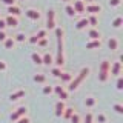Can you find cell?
Returning <instances> with one entry per match:
<instances>
[{"label": "cell", "instance_id": "obj_13", "mask_svg": "<svg viewBox=\"0 0 123 123\" xmlns=\"http://www.w3.org/2000/svg\"><path fill=\"white\" fill-rule=\"evenodd\" d=\"M100 46H102V42H100V40H91V42H88V43H86V48L88 49L100 48Z\"/></svg>", "mask_w": 123, "mask_h": 123}, {"label": "cell", "instance_id": "obj_24", "mask_svg": "<svg viewBox=\"0 0 123 123\" xmlns=\"http://www.w3.org/2000/svg\"><path fill=\"white\" fill-rule=\"evenodd\" d=\"M72 112H74V109H72V108H65V111H63V114H62V115H63L65 118H69L72 115Z\"/></svg>", "mask_w": 123, "mask_h": 123}, {"label": "cell", "instance_id": "obj_38", "mask_svg": "<svg viewBox=\"0 0 123 123\" xmlns=\"http://www.w3.org/2000/svg\"><path fill=\"white\" fill-rule=\"evenodd\" d=\"M122 3V0H109V5L111 6H118Z\"/></svg>", "mask_w": 123, "mask_h": 123}, {"label": "cell", "instance_id": "obj_34", "mask_svg": "<svg viewBox=\"0 0 123 123\" xmlns=\"http://www.w3.org/2000/svg\"><path fill=\"white\" fill-rule=\"evenodd\" d=\"M15 42H25V34H22V32H18L17 36H15V38H14Z\"/></svg>", "mask_w": 123, "mask_h": 123}, {"label": "cell", "instance_id": "obj_5", "mask_svg": "<svg viewBox=\"0 0 123 123\" xmlns=\"http://www.w3.org/2000/svg\"><path fill=\"white\" fill-rule=\"evenodd\" d=\"M109 74L112 75H120L122 74V62H114L112 66H109Z\"/></svg>", "mask_w": 123, "mask_h": 123}, {"label": "cell", "instance_id": "obj_15", "mask_svg": "<svg viewBox=\"0 0 123 123\" xmlns=\"http://www.w3.org/2000/svg\"><path fill=\"white\" fill-rule=\"evenodd\" d=\"M108 46H109V49H112V51H115V49H117V46H118V42H117V38L111 37L109 40H108Z\"/></svg>", "mask_w": 123, "mask_h": 123}, {"label": "cell", "instance_id": "obj_43", "mask_svg": "<svg viewBox=\"0 0 123 123\" xmlns=\"http://www.w3.org/2000/svg\"><path fill=\"white\" fill-rule=\"evenodd\" d=\"M6 69V63L5 62H0V71H5Z\"/></svg>", "mask_w": 123, "mask_h": 123}, {"label": "cell", "instance_id": "obj_22", "mask_svg": "<svg viewBox=\"0 0 123 123\" xmlns=\"http://www.w3.org/2000/svg\"><path fill=\"white\" fill-rule=\"evenodd\" d=\"M34 82H36V83H45L46 82V75H43V74H36V75H34Z\"/></svg>", "mask_w": 123, "mask_h": 123}, {"label": "cell", "instance_id": "obj_25", "mask_svg": "<svg viewBox=\"0 0 123 123\" xmlns=\"http://www.w3.org/2000/svg\"><path fill=\"white\" fill-rule=\"evenodd\" d=\"M88 23H89V25H92V26H95V25L98 23L97 17H95V14H92V15H89V17H88Z\"/></svg>", "mask_w": 123, "mask_h": 123}, {"label": "cell", "instance_id": "obj_29", "mask_svg": "<svg viewBox=\"0 0 123 123\" xmlns=\"http://www.w3.org/2000/svg\"><path fill=\"white\" fill-rule=\"evenodd\" d=\"M37 43H38V46L45 48V46H48V38H46V37H43V38H38V40H37Z\"/></svg>", "mask_w": 123, "mask_h": 123}, {"label": "cell", "instance_id": "obj_37", "mask_svg": "<svg viewBox=\"0 0 123 123\" xmlns=\"http://www.w3.org/2000/svg\"><path fill=\"white\" fill-rule=\"evenodd\" d=\"M85 123H92V114L91 112L86 114V117H85Z\"/></svg>", "mask_w": 123, "mask_h": 123}, {"label": "cell", "instance_id": "obj_11", "mask_svg": "<svg viewBox=\"0 0 123 123\" xmlns=\"http://www.w3.org/2000/svg\"><path fill=\"white\" fill-rule=\"evenodd\" d=\"M26 15H28L31 20H38V18H40V12L36 11V9H28L26 11Z\"/></svg>", "mask_w": 123, "mask_h": 123}, {"label": "cell", "instance_id": "obj_18", "mask_svg": "<svg viewBox=\"0 0 123 123\" xmlns=\"http://www.w3.org/2000/svg\"><path fill=\"white\" fill-rule=\"evenodd\" d=\"M23 95H25V91H17V92H14V94H11V95H9V98L12 100V102H15V100L22 98Z\"/></svg>", "mask_w": 123, "mask_h": 123}, {"label": "cell", "instance_id": "obj_45", "mask_svg": "<svg viewBox=\"0 0 123 123\" xmlns=\"http://www.w3.org/2000/svg\"><path fill=\"white\" fill-rule=\"evenodd\" d=\"M86 2H94V0H86Z\"/></svg>", "mask_w": 123, "mask_h": 123}, {"label": "cell", "instance_id": "obj_30", "mask_svg": "<svg viewBox=\"0 0 123 123\" xmlns=\"http://www.w3.org/2000/svg\"><path fill=\"white\" fill-rule=\"evenodd\" d=\"M51 74H52L54 77H60V75H62V69L57 66V68H54L52 71H51Z\"/></svg>", "mask_w": 123, "mask_h": 123}, {"label": "cell", "instance_id": "obj_35", "mask_svg": "<svg viewBox=\"0 0 123 123\" xmlns=\"http://www.w3.org/2000/svg\"><path fill=\"white\" fill-rule=\"evenodd\" d=\"M52 91H54V89H52V86H45V88H43V91H42V92H43L45 95H48V94H51Z\"/></svg>", "mask_w": 123, "mask_h": 123}, {"label": "cell", "instance_id": "obj_31", "mask_svg": "<svg viewBox=\"0 0 123 123\" xmlns=\"http://www.w3.org/2000/svg\"><path fill=\"white\" fill-rule=\"evenodd\" d=\"M112 108H114V111H115V112H118V114H123V106H122V105L115 103V105H114Z\"/></svg>", "mask_w": 123, "mask_h": 123}, {"label": "cell", "instance_id": "obj_4", "mask_svg": "<svg viewBox=\"0 0 123 123\" xmlns=\"http://www.w3.org/2000/svg\"><path fill=\"white\" fill-rule=\"evenodd\" d=\"M26 111H28V109H26V108L25 106H20V108H18V109H15V112H12V114H11V120H18V118H20V117H23V115H26Z\"/></svg>", "mask_w": 123, "mask_h": 123}, {"label": "cell", "instance_id": "obj_39", "mask_svg": "<svg viewBox=\"0 0 123 123\" xmlns=\"http://www.w3.org/2000/svg\"><path fill=\"white\" fill-rule=\"evenodd\" d=\"M97 120H98L100 123H105V122H106V117H105L103 114H98V115H97Z\"/></svg>", "mask_w": 123, "mask_h": 123}, {"label": "cell", "instance_id": "obj_32", "mask_svg": "<svg viewBox=\"0 0 123 123\" xmlns=\"http://www.w3.org/2000/svg\"><path fill=\"white\" fill-rule=\"evenodd\" d=\"M117 89L118 91L123 89V77H120V75H118V79H117Z\"/></svg>", "mask_w": 123, "mask_h": 123}, {"label": "cell", "instance_id": "obj_20", "mask_svg": "<svg viewBox=\"0 0 123 123\" xmlns=\"http://www.w3.org/2000/svg\"><path fill=\"white\" fill-rule=\"evenodd\" d=\"M8 12H9V15H18L20 14V9L15 5H12V6H8Z\"/></svg>", "mask_w": 123, "mask_h": 123}, {"label": "cell", "instance_id": "obj_12", "mask_svg": "<svg viewBox=\"0 0 123 123\" xmlns=\"http://www.w3.org/2000/svg\"><path fill=\"white\" fill-rule=\"evenodd\" d=\"M42 62H43V65H48V66H49V65L54 62V59H52V55L49 52H45L43 57H42Z\"/></svg>", "mask_w": 123, "mask_h": 123}, {"label": "cell", "instance_id": "obj_2", "mask_svg": "<svg viewBox=\"0 0 123 123\" xmlns=\"http://www.w3.org/2000/svg\"><path fill=\"white\" fill-rule=\"evenodd\" d=\"M109 66H111V62L109 60H103L100 63V72H98V80L102 83H105L109 77Z\"/></svg>", "mask_w": 123, "mask_h": 123}, {"label": "cell", "instance_id": "obj_8", "mask_svg": "<svg viewBox=\"0 0 123 123\" xmlns=\"http://www.w3.org/2000/svg\"><path fill=\"white\" fill-rule=\"evenodd\" d=\"M5 23H6V26L15 28V26L18 25V20L15 18V15H8V17H6V20H5Z\"/></svg>", "mask_w": 123, "mask_h": 123}, {"label": "cell", "instance_id": "obj_44", "mask_svg": "<svg viewBox=\"0 0 123 123\" xmlns=\"http://www.w3.org/2000/svg\"><path fill=\"white\" fill-rule=\"evenodd\" d=\"M29 43H37V37H36V36H32V37L29 38Z\"/></svg>", "mask_w": 123, "mask_h": 123}, {"label": "cell", "instance_id": "obj_14", "mask_svg": "<svg viewBox=\"0 0 123 123\" xmlns=\"http://www.w3.org/2000/svg\"><path fill=\"white\" fill-rule=\"evenodd\" d=\"M31 59H32V62L36 65H43V62H42V55L38 52H32V54H31Z\"/></svg>", "mask_w": 123, "mask_h": 123}, {"label": "cell", "instance_id": "obj_16", "mask_svg": "<svg viewBox=\"0 0 123 123\" xmlns=\"http://www.w3.org/2000/svg\"><path fill=\"white\" fill-rule=\"evenodd\" d=\"M14 45H15V40H14L12 37H6V38H5V48H6V49L14 48Z\"/></svg>", "mask_w": 123, "mask_h": 123}, {"label": "cell", "instance_id": "obj_40", "mask_svg": "<svg viewBox=\"0 0 123 123\" xmlns=\"http://www.w3.org/2000/svg\"><path fill=\"white\" fill-rule=\"evenodd\" d=\"M3 3H6L8 6H12L14 3H15V0H3Z\"/></svg>", "mask_w": 123, "mask_h": 123}, {"label": "cell", "instance_id": "obj_41", "mask_svg": "<svg viewBox=\"0 0 123 123\" xmlns=\"http://www.w3.org/2000/svg\"><path fill=\"white\" fill-rule=\"evenodd\" d=\"M5 38H6V34L3 31H0V42H5Z\"/></svg>", "mask_w": 123, "mask_h": 123}, {"label": "cell", "instance_id": "obj_19", "mask_svg": "<svg viewBox=\"0 0 123 123\" xmlns=\"http://www.w3.org/2000/svg\"><path fill=\"white\" fill-rule=\"evenodd\" d=\"M88 25H89V23H88V18H82V20L77 22L75 28H77V29H83V28H86Z\"/></svg>", "mask_w": 123, "mask_h": 123}, {"label": "cell", "instance_id": "obj_21", "mask_svg": "<svg viewBox=\"0 0 123 123\" xmlns=\"http://www.w3.org/2000/svg\"><path fill=\"white\" fill-rule=\"evenodd\" d=\"M60 79H62V82H65V83H69V82L72 80V75L69 74V72H62Z\"/></svg>", "mask_w": 123, "mask_h": 123}, {"label": "cell", "instance_id": "obj_28", "mask_svg": "<svg viewBox=\"0 0 123 123\" xmlns=\"http://www.w3.org/2000/svg\"><path fill=\"white\" fill-rule=\"evenodd\" d=\"M69 118H71V123H80V115L75 112H72V115Z\"/></svg>", "mask_w": 123, "mask_h": 123}, {"label": "cell", "instance_id": "obj_42", "mask_svg": "<svg viewBox=\"0 0 123 123\" xmlns=\"http://www.w3.org/2000/svg\"><path fill=\"white\" fill-rule=\"evenodd\" d=\"M6 28V23H5V20H0V31H3Z\"/></svg>", "mask_w": 123, "mask_h": 123}, {"label": "cell", "instance_id": "obj_6", "mask_svg": "<svg viewBox=\"0 0 123 123\" xmlns=\"http://www.w3.org/2000/svg\"><path fill=\"white\" fill-rule=\"evenodd\" d=\"M65 108H66V106H65V100H59V102L55 103V115H57V117H62Z\"/></svg>", "mask_w": 123, "mask_h": 123}, {"label": "cell", "instance_id": "obj_9", "mask_svg": "<svg viewBox=\"0 0 123 123\" xmlns=\"http://www.w3.org/2000/svg\"><path fill=\"white\" fill-rule=\"evenodd\" d=\"M85 11L86 12H91V14H97L102 11V6L100 5H89V6H85Z\"/></svg>", "mask_w": 123, "mask_h": 123}, {"label": "cell", "instance_id": "obj_26", "mask_svg": "<svg viewBox=\"0 0 123 123\" xmlns=\"http://www.w3.org/2000/svg\"><path fill=\"white\" fill-rule=\"evenodd\" d=\"M65 11H66V14L69 15V17H74V15H75V11H74V8H72V5H68Z\"/></svg>", "mask_w": 123, "mask_h": 123}, {"label": "cell", "instance_id": "obj_46", "mask_svg": "<svg viewBox=\"0 0 123 123\" xmlns=\"http://www.w3.org/2000/svg\"><path fill=\"white\" fill-rule=\"evenodd\" d=\"M63 2H69V0H63Z\"/></svg>", "mask_w": 123, "mask_h": 123}, {"label": "cell", "instance_id": "obj_3", "mask_svg": "<svg viewBox=\"0 0 123 123\" xmlns=\"http://www.w3.org/2000/svg\"><path fill=\"white\" fill-rule=\"evenodd\" d=\"M48 22H46V26H48L49 29H55V12L51 9V11H48Z\"/></svg>", "mask_w": 123, "mask_h": 123}, {"label": "cell", "instance_id": "obj_10", "mask_svg": "<svg viewBox=\"0 0 123 123\" xmlns=\"http://www.w3.org/2000/svg\"><path fill=\"white\" fill-rule=\"evenodd\" d=\"M72 8H74L75 14H77V12H85V3H83V0H77Z\"/></svg>", "mask_w": 123, "mask_h": 123}, {"label": "cell", "instance_id": "obj_36", "mask_svg": "<svg viewBox=\"0 0 123 123\" xmlns=\"http://www.w3.org/2000/svg\"><path fill=\"white\" fill-rule=\"evenodd\" d=\"M17 123H29V118L26 117V115H23V117H20L18 120H15Z\"/></svg>", "mask_w": 123, "mask_h": 123}, {"label": "cell", "instance_id": "obj_23", "mask_svg": "<svg viewBox=\"0 0 123 123\" xmlns=\"http://www.w3.org/2000/svg\"><path fill=\"white\" fill-rule=\"evenodd\" d=\"M85 105H86L88 108H92V106H95V98L94 97H86V100H85Z\"/></svg>", "mask_w": 123, "mask_h": 123}, {"label": "cell", "instance_id": "obj_7", "mask_svg": "<svg viewBox=\"0 0 123 123\" xmlns=\"http://www.w3.org/2000/svg\"><path fill=\"white\" fill-rule=\"evenodd\" d=\"M54 91H55V94L60 97V100H66L68 98V92L63 89V86H54Z\"/></svg>", "mask_w": 123, "mask_h": 123}, {"label": "cell", "instance_id": "obj_17", "mask_svg": "<svg viewBox=\"0 0 123 123\" xmlns=\"http://www.w3.org/2000/svg\"><path fill=\"white\" fill-rule=\"evenodd\" d=\"M88 36H89L92 40H100V32L97 29H89V32H88Z\"/></svg>", "mask_w": 123, "mask_h": 123}, {"label": "cell", "instance_id": "obj_1", "mask_svg": "<svg viewBox=\"0 0 123 123\" xmlns=\"http://www.w3.org/2000/svg\"><path fill=\"white\" fill-rule=\"evenodd\" d=\"M88 74H89V68H86V66H85V68H82V71L79 72V75H77L74 80H71V82H69L68 91H75L77 88L80 86V83H82L83 80L88 77Z\"/></svg>", "mask_w": 123, "mask_h": 123}, {"label": "cell", "instance_id": "obj_27", "mask_svg": "<svg viewBox=\"0 0 123 123\" xmlns=\"http://www.w3.org/2000/svg\"><path fill=\"white\" fill-rule=\"evenodd\" d=\"M122 23H123V18H122V17H117V18L112 22V26H114V28H120Z\"/></svg>", "mask_w": 123, "mask_h": 123}, {"label": "cell", "instance_id": "obj_33", "mask_svg": "<svg viewBox=\"0 0 123 123\" xmlns=\"http://www.w3.org/2000/svg\"><path fill=\"white\" fill-rule=\"evenodd\" d=\"M36 37H37V40H38V38L46 37V29H40V31H38V32L36 34Z\"/></svg>", "mask_w": 123, "mask_h": 123}]
</instances>
